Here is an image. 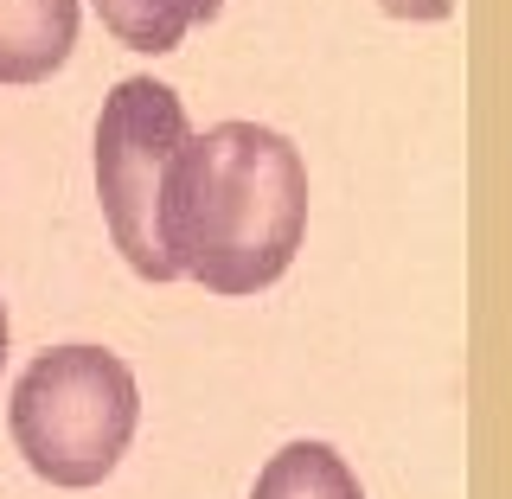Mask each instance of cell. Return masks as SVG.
Here are the masks:
<instances>
[{
    "label": "cell",
    "instance_id": "3",
    "mask_svg": "<svg viewBox=\"0 0 512 499\" xmlns=\"http://www.w3.org/2000/svg\"><path fill=\"white\" fill-rule=\"evenodd\" d=\"M192 141L186 103L160 77H122L96 116V199L116 237L122 263L141 282H180L167 244H160V192H167L173 154Z\"/></svg>",
    "mask_w": 512,
    "mask_h": 499
},
{
    "label": "cell",
    "instance_id": "5",
    "mask_svg": "<svg viewBox=\"0 0 512 499\" xmlns=\"http://www.w3.org/2000/svg\"><path fill=\"white\" fill-rule=\"evenodd\" d=\"M250 499H365L359 474L346 468V455L333 442H282L276 455L263 461Z\"/></svg>",
    "mask_w": 512,
    "mask_h": 499
},
{
    "label": "cell",
    "instance_id": "1",
    "mask_svg": "<svg viewBox=\"0 0 512 499\" xmlns=\"http://www.w3.org/2000/svg\"><path fill=\"white\" fill-rule=\"evenodd\" d=\"M308 237V160L263 122H212L173 154L160 192V244L212 295L282 282Z\"/></svg>",
    "mask_w": 512,
    "mask_h": 499
},
{
    "label": "cell",
    "instance_id": "8",
    "mask_svg": "<svg viewBox=\"0 0 512 499\" xmlns=\"http://www.w3.org/2000/svg\"><path fill=\"white\" fill-rule=\"evenodd\" d=\"M7 340H13V327H7V301H0V365H7Z\"/></svg>",
    "mask_w": 512,
    "mask_h": 499
},
{
    "label": "cell",
    "instance_id": "7",
    "mask_svg": "<svg viewBox=\"0 0 512 499\" xmlns=\"http://www.w3.org/2000/svg\"><path fill=\"white\" fill-rule=\"evenodd\" d=\"M391 20H448L455 13V0H378Z\"/></svg>",
    "mask_w": 512,
    "mask_h": 499
},
{
    "label": "cell",
    "instance_id": "6",
    "mask_svg": "<svg viewBox=\"0 0 512 499\" xmlns=\"http://www.w3.org/2000/svg\"><path fill=\"white\" fill-rule=\"evenodd\" d=\"M90 7L116 32V45L160 58V52H180V39L199 20H218L224 0H90Z\"/></svg>",
    "mask_w": 512,
    "mask_h": 499
},
{
    "label": "cell",
    "instance_id": "2",
    "mask_svg": "<svg viewBox=\"0 0 512 499\" xmlns=\"http://www.w3.org/2000/svg\"><path fill=\"white\" fill-rule=\"evenodd\" d=\"M141 423V384L109 346H45L7 404L13 448L52 487H103Z\"/></svg>",
    "mask_w": 512,
    "mask_h": 499
},
{
    "label": "cell",
    "instance_id": "4",
    "mask_svg": "<svg viewBox=\"0 0 512 499\" xmlns=\"http://www.w3.org/2000/svg\"><path fill=\"white\" fill-rule=\"evenodd\" d=\"M77 0H0V84H45L77 45Z\"/></svg>",
    "mask_w": 512,
    "mask_h": 499
}]
</instances>
